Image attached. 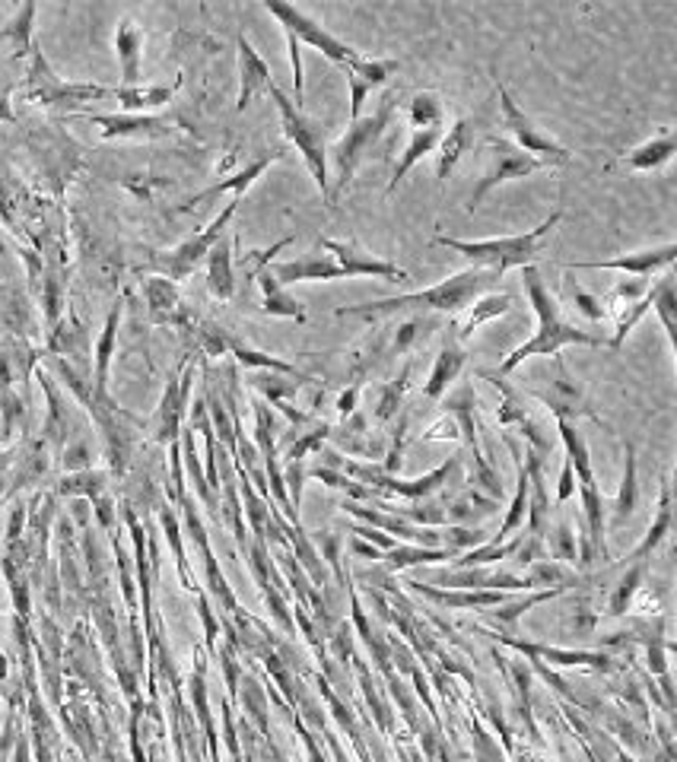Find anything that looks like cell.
Instances as JSON below:
<instances>
[{
	"mask_svg": "<svg viewBox=\"0 0 677 762\" xmlns=\"http://www.w3.org/2000/svg\"><path fill=\"white\" fill-rule=\"evenodd\" d=\"M500 280L487 267H465L452 274L449 280H442L430 289H417V293H404V296H388V299H376V302H356V305H337L334 315L337 318H363V321H379V318H391L401 312H436V315H449L458 318L465 308L480 299L484 293H490V286Z\"/></svg>",
	"mask_w": 677,
	"mask_h": 762,
	"instance_id": "6da1fadb",
	"label": "cell"
},
{
	"mask_svg": "<svg viewBox=\"0 0 677 762\" xmlns=\"http://www.w3.org/2000/svg\"><path fill=\"white\" fill-rule=\"evenodd\" d=\"M522 283H525V296L534 308V318H538V331H534L525 343H519L503 362H500V372H512L519 369L525 359L531 356H560L563 347H604V340L576 328L573 321H566L560 312V299L550 293V286L544 283L538 264L522 267Z\"/></svg>",
	"mask_w": 677,
	"mask_h": 762,
	"instance_id": "7a4b0ae2",
	"label": "cell"
},
{
	"mask_svg": "<svg viewBox=\"0 0 677 762\" xmlns=\"http://www.w3.org/2000/svg\"><path fill=\"white\" fill-rule=\"evenodd\" d=\"M563 220V210H554L544 223H538L534 229L515 232V235H503V239H452V235H436V245L458 251L461 258H468L471 267H487L496 277H503L512 267H531L541 261L544 254V239L554 232Z\"/></svg>",
	"mask_w": 677,
	"mask_h": 762,
	"instance_id": "3957f363",
	"label": "cell"
},
{
	"mask_svg": "<svg viewBox=\"0 0 677 762\" xmlns=\"http://www.w3.org/2000/svg\"><path fill=\"white\" fill-rule=\"evenodd\" d=\"M395 115H398V96L388 93L376 112L353 118L347 131L334 140V147H328V162L334 166V185L328 191V204L341 201V194L350 188L356 169H360L366 162V156L379 147V140L388 134V127H391V121H395Z\"/></svg>",
	"mask_w": 677,
	"mask_h": 762,
	"instance_id": "277c9868",
	"label": "cell"
},
{
	"mask_svg": "<svg viewBox=\"0 0 677 762\" xmlns=\"http://www.w3.org/2000/svg\"><path fill=\"white\" fill-rule=\"evenodd\" d=\"M267 96L274 99L277 112H280V127H283V134H287V140H290L293 147L299 150L302 162H306V169H309V175H312V181H315V188L328 197V191H331V175H328V143H325V127L318 124L315 118H309L306 112H302V105H296L287 93H283L280 86H274Z\"/></svg>",
	"mask_w": 677,
	"mask_h": 762,
	"instance_id": "5b68a950",
	"label": "cell"
},
{
	"mask_svg": "<svg viewBox=\"0 0 677 762\" xmlns=\"http://www.w3.org/2000/svg\"><path fill=\"white\" fill-rule=\"evenodd\" d=\"M264 10L271 13L274 20L280 23L283 35H290V39H296L299 45H309V48H315V51H322L334 67L347 70V67H353L356 61L363 58V54L356 51L353 45L341 42V39H337V35H331L322 23L312 20V16H309L306 10H299V7H293V4H283V0H267Z\"/></svg>",
	"mask_w": 677,
	"mask_h": 762,
	"instance_id": "8992f818",
	"label": "cell"
},
{
	"mask_svg": "<svg viewBox=\"0 0 677 762\" xmlns=\"http://www.w3.org/2000/svg\"><path fill=\"white\" fill-rule=\"evenodd\" d=\"M544 169H554V166L544 162V159H538V156L525 153V150H519L506 137H493L490 140V162H487L484 175H480V181H477L471 197H468V213H474L496 188L506 185V181H519V178H528V175L544 172Z\"/></svg>",
	"mask_w": 677,
	"mask_h": 762,
	"instance_id": "52a82bcc",
	"label": "cell"
},
{
	"mask_svg": "<svg viewBox=\"0 0 677 762\" xmlns=\"http://www.w3.org/2000/svg\"><path fill=\"white\" fill-rule=\"evenodd\" d=\"M496 96H500V112H503V127H506V140H512L515 147L538 156L544 162H550V166H566L569 159H573V150H566L563 143H557L550 134H544L538 124H534L519 105H515V99L509 96V89L496 80Z\"/></svg>",
	"mask_w": 677,
	"mask_h": 762,
	"instance_id": "ba28073f",
	"label": "cell"
},
{
	"mask_svg": "<svg viewBox=\"0 0 677 762\" xmlns=\"http://www.w3.org/2000/svg\"><path fill=\"white\" fill-rule=\"evenodd\" d=\"M236 210H239V201L226 204V207H223V213H220L217 220H213L204 232L191 235V239H188V242H182L175 251L163 254V258H156V264L163 267L172 280H185V277L191 274V270L207 258L210 248L223 239V229H226V226H229V220H233V216H236Z\"/></svg>",
	"mask_w": 677,
	"mask_h": 762,
	"instance_id": "9c48e42d",
	"label": "cell"
},
{
	"mask_svg": "<svg viewBox=\"0 0 677 762\" xmlns=\"http://www.w3.org/2000/svg\"><path fill=\"white\" fill-rule=\"evenodd\" d=\"M318 248H325L334 264L344 270V277H382V280H391V283H407L411 280V274H407L404 267L391 264L385 258H376L372 251L360 248L356 242H341V239H318Z\"/></svg>",
	"mask_w": 677,
	"mask_h": 762,
	"instance_id": "30bf717a",
	"label": "cell"
},
{
	"mask_svg": "<svg viewBox=\"0 0 677 762\" xmlns=\"http://www.w3.org/2000/svg\"><path fill=\"white\" fill-rule=\"evenodd\" d=\"M29 96L39 99L45 105H77V102H93V99H105L112 96V89L105 86H93V83H61L55 74H51V67L45 64L42 51L32 54V70H29Z\"/></svg>",
	"mask_w": 677,
	"mask_h": 762,
	"instance_id": "8fae6325",
	"label": "cell"
},
{
	"mask_svg": "<svg viewBox=\"0 0 677 762\" xmlns=\"http://www.w3.org/2000/svg\"><path fill=\"white\" fill-rule=\"evenodd\" d=\"M677 258V245L665 242L655 248H643V251H630V254H617V258H601V261H566L563 270H623V274H633L639 280H646L658 270H668Z\"/></svg>",
	"mask_w": 677,
	"mask_h": 762,
	"instance_id": "7c38bea8",
	"label": "cell"
},
{
	"mask_svg": "<svg viewBox=\"0 0 677 762\" xmlns=\"http://www.w3.org/2000/svg\"><path fill=\"white\" fill-rule=\"evenodd\" d=\"M239 45V99H236V112H245L248 105L255 99L267 96L271 89L277 86L274 74H271V64L261 58V51L239 35L236 39Z\"/></svg>",
	"mask_w": 677,
	"mask_h": 762,
	"instance_id": "4fadbf2b",
	"label": "cell"
},
{
	"mask_svg": "<svg viewBox=\"0 0 677 762\" xmlns=\"http://www.w3.org/2000/svg\"><path fill=\"white\" fill-rule=\"evenodd\" d=\"M271 277L287 289V286H293V283H331V280H347L344 277V270L334 264V258L331 254H302V258H296V261H274L271 267Z\"/></svg>",
	"mask_w": 677,
	"mask_h": 762,
	"instance_id": "5bb4252c",
	"label": "cell"
},
{
	"mask_svg": "<svg viewBox=\"0 0 677 762\" xmlns=\"http://www.w3.org/2000/svg\"><path fill=\"white\" fill-rule=\"evenodd\" d=\"M674 153H677V131L674 127H662V131L649 137L646 143H639L630 153L617 156V162L630 172H658L674 159Z\"/></svg>",
	"mask_w": 677,
	"mask_h": 762,
	"instance_id": "9a60e30c",
	"label": "cell"
},
{
	"mask_svg": "<svg viewBox=\"0 0 677 762\" xmlns=\"http://www.w3.org/2000/svg\"><path fill=\"white\" fill-rule=\"evenodd\" d=\"M290 150L287 147H277L274 153H264V156H258V159H252V162H248V166L245 169H239L233 178H226V181H220V185H213V188H207V191H201V194H194L191 197V201L182 207V210H191L194 204H204V201H210V197H217V194H226V191H233L236 194V201H239V197L248 191V188H252L255 185V181L267 172V169H271L274 166V162H280L283 156H287Z\"/></svg>",
	"mask_w": 677,
	"mask_h": 762,
	"instance_id": "2e32d148",
	"label": "cell"
},
{
	"mask_svg": "<svg viewBox=\"0 0 677 762\" xmlns=\"http://www.w3.org/2000/svg\"><path fill=\"white\" fill-rule=\"evenodd\" d=\"M474 147V124L468 118H458L449 131H442V140L436 147V181H449L455 166L468 150Z\"/></svg>",
	"mask_w": 677,
	"mask_h": 762,
	"instance_id": "e0dca14e",
	"label": "cell"
},
{
	"mask_svg": "<svg viewBox=\"0 0 677 762\" xmlns=\"http://www.w3.org/2000/svg\"><path fill=\"white\" fill-rule=\"evenodd\" d=\"M512 305H515V299L509 296V293H484L480 299H474L465 312H461V321H458V328H455V340L458 343H465L480 324H487V321H493V318H503V315H509L512 312Z\"/></svg>",
	"mask_w": 677,
	"mask_h": 762,
	"instance_id": "ac0fdd59",
	"label": "cell"
},
{
	"mask_svg": "<svg viewBox=\"0 0 677 762\" xmlns=\"http://www.w3.org/2000/svg\"><path fill=\"white\" fill-rule=\"evenodd\" d=\"M465 362H468V350H465V343H458L455 337L445 343V347L439 350V356H436V362H433V372H430V378H426V397H442L445 391H449L455 381H458V375H461V369H465Z\"/></svg>",
	"mask_w": 677,
	"mask_h": 762,
	"instance_id": "d6986e66",
	"label": "cell"
},
{
	"mask_svg": "<svg viewBox=\"0 0 677 762\" xmlns=\"http://www.w3.org/2000/svg\"><path fill=\"white\" fill-rule=\"evenodd\" d=\"M261 286V312L271 315V318H290L296 324H306V305H302L290 289H283L274 277L271 270H261L258 280Z\"/></svg>",
	"mask_w": 677,
	"mask_h": 762,
	"instance_id": "ffe728a7",
	"label": "cell"
},
{
	"mask_svg": "<svg viewBox=\"0 0 677 762\" xmlns=\"http://www.w3.org/2000/svg\"><path fill=\"white\" fill-rule=\"evenodd\" d=\"M207 286L210 293L229 302L236 296V270H233V242L220 239L207 254Z\"/></svg>",
	"mask_w": 677,
	"mask_h": 762,
	"instance_id": "44dd1931",
	"label": "cell"
},
{
	"mask_svg": "<svg viewBox=\"0 0 677 762\" xmlns=\"http://www.w3.org/2000/svg\"><path fill=\"white\" fill-rule=\"evenodd\" d=\"M439 140H442V127H433V131H414V134H411V140H407V147H404V153H401V159H398L395 172H391L388 188H385L388 197L398 191V185L407 178V172H411L420 159H426L430 153H436Z\"/></svg>",
	"mask_w": 677,
	"mask_h": 762,
	"instance_id": "7402d4cb",
	"label": "cell"
},
{
	"mask_svg": "<svg viewBox=\"0 0 677 762\" xmlns=\"http://www.w3.org/2000/svg\"><path fill=\"white\" fill-rule=\"evenodd\" d=\"M652 312L662 321L671 353H677V280L671 267L665 270L662 280L652 283Z\"/></svg>",
	"mask_w": 677,
	"mask_h": 762,
	"instance_id": "603a6c76",
	"label": "cell"
},
{
	"mask_svg": "<svg viewBox=\"0 0 677 762\" xmlns=\"http://www.w3.org/2000/svg\"><path fill=\"white\" fill-rule=\"evenodd\" d=\"M115 48H118L124 86H137V80H140V48H144V32H140V26L131 23V20H124L118 26V35H115Z\"/></svg>",
	"mask_w": 677,
	"mask_h": 762,
	"instance_id": "cb8c5ba5",
	"label": "cell"
},
{
	"mask_svg": "<svg viewBox=\"0 0 677 762\" xmlns=\"http://www.w3.org/2000/svg\"><path fill=\"white\" fill-rule=\"evenodd\" d=\"M93 121L105 127V137H159L169 131L166 121L144 115H96Z\"/></svg>",
	"mask_w": 677,
	"mask_h": 762,
	"instance_id": "d4e9b609",
	"label": "cell"
},
{
	"mask_svg": "<svg viewBox=\"0 0 677 762\" xmlns=\"http://www.w3.org/2000/svg\"><path fill=\"white\" fill-rule=\"evenodd\" d=\"M293 242H296L293 235H283V239H280V242H274L271 248H255V251H245L239 261L233 258V270H236V274H242L245 293H248V289H252V283L258 280V274H261V270H267V267H271V264H274V258H277V254H280L283 248H290Z\"/></svg>",
	"mask_w": 677,
	"mask_h": 762,
	"instance_id": "484cf974",
	"label": "cell"
},
{
	"mask_svg": "<svg viewBox=\"0 0 677 762\" xmlns=\"http://www.w3.org/2000/svg\"><path fill=\"white\" fill-rule=\"evenodd\" d=\"M112 96L128 108V112H144V108L166 105L175 96V86H121V89H112Z\"/></svg>",
	"mask_w": 677,
	"mask_h": 762,
	"instance_id": "4316f807",
	"label": "cell"
},
{
	"mask_svg": "<svg viewBox=\"0 0 677 762\" xmlns=\"http://www.w3.org/2000/svg\"><path fill=\"white\" fill-rule=\"evenodd\" d=\"M407 121H411L414 131H433L442 127L445 121V105L436 93H417L407 105Z\"/></svg>",
	"mask_w": 677,
	"mask_h": 762,
	"instance_id": "83f0119b",
	"label": "cell"
},
{
	"mask_svg": "<svg viewBox=\"0 0 677 762\" xmlns=\"http://www.w3.org/2000/svg\"><path fill=\"white\" fill-rule=\"evenodd\" d=\"M233 356L242 362V366H248V369H267V372H277V375H290V378H296V381H309L302 372H296V366H290V362H283V359H277V356H271V353H261V350H252V347H245V343H239V340H233Z\"/></svg>",
	"mask_w": 677,
	"mask_h": 762,
	"instance_id": "f1b7e54d",
	"label": "cell"
},
{
	"mask_svg": "<svg viewBox=\"0 0 677 762\" xmlns=\"http://www.w3.org/2000/svg\"><path fill=\"white\" fill-rule=\"evenodd\" d=\"M398 61H391V58H360L353 67H347L344 74H353L356 80H363L369 89H376V86H382V83H388L391 77L398 74Z\"/></svg>",
	"mask_w": 677,
	"mask_h": 762,
	"instance_id": "f546056e",
	"label": "cell"
},
{
	"mask_svg": "<svg viewBox=\"0 0 677 762\" xmlns=\"http://www.w3.org/2000/svg\"><path fill=\"white\" fill-rule=\"evenodd\" d=\"M649 308H652V289H649V293H646L643 299H639V302L617 308V324H614V334H611V350H620V347H623V340H627V337L633 334V328L646 318Z\"/></svg>",
	"mask_w": 677,
	"mask_h": 762,
	"instance_id": "4dcf8cb0",
	"label": "cell"
},
{
	"mask_svg": "<svg viewBox=\"0 0 677 762\" xmlns=\"http://www.w3.org/2000/svg\"><path fill=\"white\" fill-rule=\"evenodd\" d=\"M423 328H426V318L423 315H414V318H407L404 324H398L395 337H391V343H388V356H401V353L411 350Z\"/></svg>",
	"mask_w": 677,
	"mask_h": 762,
	"instance_id": "1f68e13d",
	"label": "cell"
},
{
	"mask_svg": "<svg viewBox=\"0 0 677 762\" xmlns=\"http://www.w3.org/2000/svg\"><path fill=\"white\" fill-rule=\"evenodd\" d=\"M569 293H573V302H576V308L579 312L589 318V321H604L608 318V308H604V299H598V296H592V293H585L582 286H569Z\"/></svg>",
	"mask_w": 677,
	"mask_h": 762,
	"instance_id": "d6a6232c",
	"label": "cell"
},
{
	"mask_svg": "<svg viewBox=\"0 0 677 762\" xmlns=\"http://www.w3.org/2000/svg\"><path fill=\"white\" fill-rule=\"evenodd\" d=\"M649 280H620L617 286H614V293H611V302L617 305V308H623V305H633V302H639V299H643L646 293H649Z\"/></svg>",
	"mask_w": 677,
	"mask_h": 762,
	"instance_id": "836d02e7",
	"label": "cell"
},
{
	"mask_svg": "<svg viewBox=\"0 0 677 762\" xmlns=\"http://www.w3.org/2000/svg\"><path fill=\"white\" fill-rule=\"evenodd\" d=\"M32 13H35V7H32V4H26V7L20 10V16H16V20H13L4 32H0V35H13V42H16V54H20V58L26 54V45H29V23H32Z\"/></svg>",
	"mask_w": 677,
	"mask_h": 762,
	"instance_id": "e575fe53",
	"label": "cell"
},
{
	"mask_svg": "<svg viewBox=\"0 0 677 762\" xmlns=\"http://www.w3.org/2000/svg\"><path fill=\"white\" fill-rule=\"evenodd\" d=\"M115 328H118V312L109 315V324H105V334L99 340V385H105V369H109V356L115 347Z\"/></svg>",
	"mask_w": 677,
	"mask_h": 762,
	"instance_id": "d590c367",
	"label": "cell"
},
{
	"mask_svg": "<svg viewBox=\"0 0 677 762\" xmlns=\"http://www.w3.org/2000/svg\"><path fill=\"white\" fill-rule=\"evenodd\" d=\"M407 378H411V369H404V372H401V378H398V381H391V385L382 391V401H379V416H388L391 410L398 407L401 394H404V388H407Z\"/></svg>",
	"mask_w": 677,
	"mask_h": 762,
	"instance_id": "8d00e7d4",
	"label": "cell"
},
{
	"mask_svg": "<svg viewBox=\"0 0 677 762\" xmlns=\"http://www.w3.org/2000/svg\"><path fill=\"white\" fill-rule=\"evenodd\" d=\"M356 397H360V388L344 391V394H341V401H337V410H341V413H350V410H353V404H356Z\"/></svg>",
	"mask_w": 677,
	"mask_h": 762,
	"instance_id": "74e56055",
	"label": "cell"
}]
</instances>
